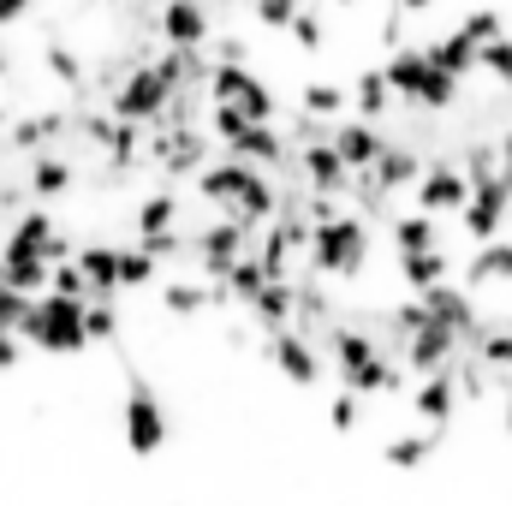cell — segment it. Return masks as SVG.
Here are the masks:
<instances>
[{
	"instance_id": "cell-1",
	"label": "cell",
	"mask_w": 512,
	"mask_h": 506,
	"mask_svg": "<svg viewBox=\"0 0 512 506\" xmlns=\"http://www.w3.org/2000/svg\"><path fill=\"white\" fill-rule=\"evenodd\" d=\"M316 340L328 346V358H334L340 381H346L358 399H370V393H399V376H405V370L387 358L382 340H376L370 328H346V322H328Z\"/></svg>"
},
{
	"instance_id": "cell-2",
	"label": "cell",
	"mask_w": 512,
	"mask_h": 506,
	"mask_svg": "<svg viewBox=\"0 0 512 506\" xmlns=\"http://www.w3.org/2000/svg\"><path fill=\"white\" fill-rule=\"evenodd\" d=\"M304 251H310V268H316V274H328V280H358L364 262H370V227H364V215L340 209V215H328V221L310 227Z\"/></svg>"
},
{
	"instance_id": "cell-3",
	"label": "cell",
	"mask_w": 512,
	"mask_h": 506,
	"mask_svg": "<svg viewBox=\"0 0 512 506\" xmlns=\"http://www.w3.org/2000/svg\"><path fill=\"white\" fill-rule=\"evenodd\" d=\"M18 340H30L36 352H54V358H72L84 352V298H60V292H42L30 298V316L18 322Z\"/></svg>"
},
{
	"instance_id": "cell-4",
	"label": "cell",
	"mask_w": 512,
	"mask_h": 506,
	"mask_svg": "<svg viewBox=\"0 0 512 506\" xmlns=\"http://www.w3.org/2000/svg\"><path fill=\"white\" fill-rule=\"evenodd\" d=\"M203 96L233 108V114H245V120H274V90L256 78L245 60H215L203 72Z\"/></svg>"
},
{
	"instance_id": "cell-5",
	"label": "cell",
	"mask_w": 512,
	"mask_h": 506,
	"mask_svg": "<svg viewBox=\"0 0 512 506\" xmlns=\"http://www.w3.org/2000/svg\"><path fill=\"white\" fill-rule=\"evenodd\" d=\"M120 429H126V447L137 459H149V453L167 447L173 423H167V405H161V393H155L149 381H131L126 405H120Z\"/></svg>"
},
{
	"instance_id": "cell-6",
	"label": "cell",
	"mask_w": 512,
	"mask_h": 506,
	"mask_svg": "<svg viewBox=\"0 0 512 506\" xmlns=\"http://www.w3.org/2000/svg\"><path fill=\"white\" fill-rule=\"evenodd\" d=\"M149 161L173 179H191L203 161H209V131L203 126H149Z\"/></svg>"
},
{
	"instance_id": "cell-7",
	"label": "cell",
	"mask_w": 512,
	"mask_h": 506,
	"mask_svg": "<svg viewBox=\"0 0 512 506\" xmlns=\"http://www.w3.org/2000/svg\"><path fill=\"white\" fill-rule=\"evenodd\" d=\"M411 197H417V209H423V215H435V221H441V215H459V209H465L471 179H465V167H459V161L435 155V161H423V173H417Z\"/></svg>"
},
{
	"instance_id": "cell-8",
	"label": "cell",
	"mask_w": 512,
	"mask_h": 506,
	"mask_svg": "<svg viewBox=\"0 0 512 506\" xmlns=\"http://www.w3.org/2000/svg\"><path fill=\"white\" fill-rule=\"evenodd\" d=\"M459 352H465V334H453V328H441V322H417V328L405 334V346H399V370L429 376V370H447Z\"/></svg>"
},
{
	"instance_id": "cell-9",
	"label": "cell",
	"mask_w": 512,
	"mask_h": 506,
	"mask_svg": "<svg viewBox=\"0 0 512 506\" xmlns=\"http://www.w3.org/2000/svg\"><path fill=\"white\" fill-rule=\"evenodd\" d=\"M417 304H423V316L429 322H441V328H453V334H477L483 328V316H477V298L465 292V286H453V280H435V286H423V292H411Z\"/></svg>"
},
{
	"instance_id": "cell-10",
	"label": "cell",
	"mask_w": 512,
	"mask_h": 506,
	"mask_svg": "<svg viewBox=\"0 0 512 506\" xmlns=\"http://www.w3.org/2000/svg\"><path fill=\"white\" fill-rule=\"evenodd\" d=\"M268 358L292 387H316L322 381V352H316V340L304 328H274L268 334Z\"/></svg>"
},
{
	"instance_id": "cell-11",
	"label": "cell",
	"mask_w": 512,
	"mask_h": 506,
	"mask_svg": "<svg viewBox=\"0 0 512 506\" xmlns=\"http://www.w3.org/2000/svg\"><path fill=\"white\" fill-rule=\"evenodd\" d=\"M245 251H251V227H239V221H215V227H203V233L191 239V256H197L203 280H221Z\"/></svg>"
},
{
	"instance_id": "cell-12",
	"label": "cell",
	"mask_w": 512,
	"mask_h": 506,
	"mask_svg": "<svg viewBox=\"0 0 512 506\" xmlns=\"http://www.w3.org/2000/svg\"><path fill=\"white\" fill-rule=\"evenodd\" d=\"M209 6L203 0H161L155 6V36L167 48H209Z\"/></svg>"
},
{
	"instance_id": "cell-13",
	"label": "cell",
	"mask_w": 512,
	"mask_h": 506,
	"mask_svg": "<svg viewBox=\"0 0 512 506\" xmlns=\"http://www.w3.org/2000/svg\"><path fill=\"white\" fill-rule=\"evenodd\" d=\"M221 149H227L233 161H245V167H286V161H292V149H286V137L274 131V120H245Z\"/></svg>"
},
{
	"instance_id": "cell-14",
	"label": "cell",
	"mask_w": 512,
	"mask_h": 506,
	"mask_svg": "<svg viewBox=\"0 0 512 506\" xmlns=\"http://www.w3.org/2000/svg\"><path fill=\"white\" fill-rule=\"evenodd\" d=\"M382 143H387V131H382V126H370V120H358V114H352V120L340 114V120L328 126V149L346 161V173H364V167L382 155Z\"/></svg>"
},
{
	"instance_id": "cell-15",
	"label": "cell",
	"mask_w": 512,
	"mask_h": 506,
	"mask_svg": "<svg viewBox=\"0 0 512 506\" xmlns=\"http://www.w3.org/2000/svg\"><path fill=\"white\" fill-rule=\"evenodd\" d=\"M411 411H417V423H423V429H435V435L453 423V411H459L453 364H447V370H429V376H417V387H411Z\"/></svg>"
},
{
	"instance_id": "cell-16",
	"label": "cell",
	"mask_w": 512,
	"mask_h": 506,
	"mask_svg": "<svg viewBox=\"0 0 512 506\" xmlns=\"http://www.w3.org/2000/svg\"><path fill=\"white\" fill-rule=\"evenodd\" d=\"M298 179H304L310 191H322V197H340V191H352V173H346V161L328 149V131L304 143V155H298Z\"/></svg>"
},
{
	"instance_id": "cell-17",
	"label": "cell",
	"mask_w": 512,
	"mask_h": 506,
	"mask_svg": "<svg viewBox=\"0 0 512 506\" xmlns=\"http://www.w3.org/2000/svg\"><path fill=\"white\" fill-rule=\"evenodd\" d=\"M417 173H423V155H417L411 143H393V137L382 143V155L364 167V179H370L382 197H393V191H411V185H417Z\"/></svg>"
},
{
	"instance_id": "cell-18",
	"label": "cell",
	"mask_w": 512,
	"mask_h": 506,
	"mask_svg": "<svg viewBox=\"0 0 512 506\" xmlns=\"http://www.w3.org/2000/svg\"><path fill=\"white\" fill-rule=\"evenodd\" d=\"M382 78H387V90H393V102H411V108H417V96H423V84H429L423 48H393L382 60Z\"/></svg>"
},
{
	"instance_id": "cell-19",
	"label": "cell",
	"mask_w": 512,
	"mask_h": 506,
	"mask_svg": "<svg viewBox=\"0 0 512 506\" xmlns=\"http://www.w3.org/2000/svg\"><path fill=\"white\" fill-rule=\"evenodd\" d=\"M346 108H352L358 120H370V126H382L387 114L399 108V102H393V90H387V78H382V66H364V72L352 78V90H346Z\"/></svg>"
},
{
	"instance_id": "cell-20",
	"label": "cell",
	"mask_w": 512,
	"mask_h": 506,
	"mask_svg": "<svg viewBox=\"0 0 512 506\" xmlns=\"http://www.w3.org/2000/svg\"><path fill=\"white\" fill-rule=\"evenodd\" d=\"M423 60H429L435 72H447V78H465V72H477V42H471L465 30H447V36H435V42L423 48Z\"/></svg>"
},
{
	"instance_id": "cell-21",
	"label": "cell",
	"mask_w": 512,
	"mask_h": 506,
	"mask_svg": "<svg viewBox=\"0 0 512 506\" xmlns=\"http://www.w3.org/2000/svg\"><path fill=\"white\" fill-rule=\"evenodd\" d=\"M387 239H393V256L429 251V245H441V221H435V215H423V209H411V215H393Z\"/></svg>"
},
{
	"instance_id": "cell-22",
	"label": "cell",
	"mask_w": 512,
	"mask_h": 506,
	"mask_svg": "<svg viewBox=\"0 0 512 506\" xmlns=\"http://www.w3.org/2000/svg\"><path fill=\"white\" fill-rule=\"evenodd\" d=\"M399 280H405L411 292H423V286H435V280H453V256H447V245H429V251L399 256Z\"/></svg>"
},
{
	"instance_id": "cell-23",
	"label": "cell",
	"mask_w": 512,
	"mask_h": 506,
	"mask_svg": "<svg viewBox=\"0 0 512 506\" xmlns=\"http://www.w3.org/2000/svg\"><path fill=\"white\" fill-rule=\"evenodd\" d=\"M54 239V215H42V209H30V215H18L12 221V233H6V245L0 256H42V245ZM48 262V256H42Z\"/></svg>"
},
{
	"instance_id": "cell-24",
	"label": "cell",
	"mask_w": 512,
	"mask_h": 506,
	"mask_svg": "<svg viewBox=\"0 0 512 506\" xmlns=\"http://www.w3.org/2000/svg\"><path fill=\"white\" fill-rule=\"evenodd\" d=\"M114 256H120V245H84V251L72 256L78 274H84V286H90V298H114V292H120V280H114Z\"/></svg>"
},
{
	"instance_id": "cell-25",
	"label": "cell",
	"mask_w": 512,
	"mask_h": 506,
	"mask_svg": "<svg viewBox=\"0 0 512 506\" xmlns=\"http://www.w3.org/2000/svg\"><path fill=\"white\" fill-rule=\"evenodd\" d=\"M465 280L471 286H512V239H489V245H477L471 256V268H465Z\"/></svg>"
},
{
	"instance_id": "cell-26",
	"label": "cell",
	"mask_w": 512,
	"mask_h": 506,
	"mask_svg": "<svg viewBox=\"0 0 512 506\" xmlns=\"http://www.w3.org/2000/svg\"><path fill=\"white\" fill-rule=\"evenodd\" d=\"M245 310H251L268 334L274 328H292V280H262V292H256Z\"/></svg>"
},
{
	"instance_id": "cell-27",
	"label": "cell",
	"mask_w": 512,
	"mask_h": 506,
	"mask_svg": "<svg viewBox=\"0 0 512 506\" xmlns=\"http://www.w3.org/2000/svg\"><path fill=\"white\" fill-rule=\"evenodd\" d=\"M72 179H78V173H72V161H66L60 149H42L36 167H30V191H36V197H66Z\"/></svg>"
},
{
	"instance_id": "cell-28",
	"label": "cell",
	"mask_w": 512,
	"mask_h": 506,
	"mask_svg": "<svg viewBox=\"0 0 512 506\" xmlns=\"http://www.w3.org/2000/svg\"><path fill=\"white\" fill-rule=\"evenodd\" d=\"M477 364L489 376H512V328H477Z\"/></svg>"
},
{
	"instance_id": "cell-29",
	"label": "cell",
	"mask_w": 512,
	"mask_h": 506,
	"mask_svg": "<svg viewBox=\"0 0 512 506\" xmlns=\"http://www.w3.org/2000/svg\"><path fill=\"white\" fill-rule=\"evenodd\" d=\"M298 114H310V120H340V114H346V90L328 84V78H316V84H304Z\"/></svg>"
},
{
	"instance_id": "cell-30",
	"label": "cell",
	"mask_w": 512,
	"mask_h": 506,
	"mask_svg": "<svg viewBox=\"0 0 512 506\" xmlns=\"http://www.w3.org/2000/svg\"><path fill=\"white\" fill-rule=\"evenodd\" d=\"M173 221H179V197H167V191H155V197H143V203H137V239H155V233H173Z\"/></svg>"
},
{
	"instance_id": "cell-31",
	"label": "cell",
	"mask_w": 512,
	"mask_h": 506,
	"mask_svg": "<svg viewBox=\"0 0 512 506\" xmlns=\"http://www.w3.org/2000/svg\"><path fill=\"white\" fill-rule=\"evenodd\" d=\"M155 256L143 251V245H120V256H114V280H120V292H137V286H149L155 280Z\"/></svg>"
},
{
	"instance_id": "cell-32",
	"label": "cell",
	"mask_w": 512,
	"mask_h": 506,
	"mask_svg": "<svg viewBox=\"0 0 512 506\" xmlns=\"http://www.w3.org/2000/svg\"><path fill=\"white\" fill-rule=\"evenodd\" d=\"M161 310H173V316L209 310V280H167V286H161Z\"/></svg>"
},
{
	"instance_id": "cell-33",
	"label": "cell",
	"mask_w": 512,
	"mask_h": 506,
	"mask_svg": "<svg viewBox=\"0 0 512 506\" xmlns=\"http://www.w3.org/2000/svg\"><path fill=\"white\" fill-rule=\"evenodd\" d=\"M0 280L18 292H42L48 286V262L42 256H0Z\"/></svg>"
},
{
	"instance_id": "cell-34",
	"label": "cell",
	"mask_w": 512,
	"mask_h": 506,
	"mask_svg": "<svg viewBox=\"0 0 512 506\" xmlns=\"http://www.w3.org/2000/svg\"><path fill=\"white\" fill-rule=\"evenodd\" d=\"M429 453H435V429L429 435H399V441H387V465L393 471H417V465H429Z\"/></svg>"
},
{
	"instance_id": "cell-35",
	"label": "cell",
	"mask_w": 512,
	"mask_h": 506,
	"mask_svg": "<svg viewBox=\"0 0 512 506\" xmlns=\"http://www.w3.org/2000/svg\"><path fill=\"white\" fill-rule=\"evenodd\" d=\"M120 334V310H114V298H84V340L96 346V340H114Z\"/></svg>"
},
{
	"instance_id": "cell-36",
	"label": "cell",
	"mask_w": 512,
	"mask_h": 506,
	"mask_svg": "<svg viewBox=\"0 0 512 506\" xmlns=\"http://www.w3.org/2000/svg\"><path fill=\"white\" fill-rule=\"evenodd\" d=\"M477 66H483L501 90H512V36H507V30H501L495 42H483V48H477Z\"/></svg>"
},
{
	"instance_id": "cell-37",
	"label": "cell",
	"mask_w": 512,
	"mask_h": 506,
	"mask_svg": "<svg viewBox=\"0 0 512 506\" xmlns=\"http://www.w3.org/2000/svg\"><path fill=\"white\" fill-rule=\"evenodd\" d=\"M453 30H465V36H471V42L483 48V42H495V36L507 30V18H501V6H471V12H465V18H459Z\"/></svg>"
},
{
	"instance_id": "cell-38",
	"label": "cell",
	"mask_w": 512,
	"mask_h": 506,
	"mask_svg": "<svg viewBox=\"0 0 512 506\" xmlns=\"http://www.w3.org/2000/svg\"><path fill=\"white\" fill-rule=\"evenodd\" d=\"M286 36H292V42H298V48H304V54H316V48H322V42H328V24H322V18H316V12H310V6H298V12H292V18H286Z\"/></svg>"
},
{
	"instance_id": "cell-39",
	"label": "cell",
	"mask_w": 512,
	"mask_h": 506,
	"mask_svg": "<svg viewBox=\"0 0 512 506\" xmlns=\"http://www.w3.org/2000/svg\"><path fill=\"white\" fill-rule=\"evenodd\" d=\"M42 60H48V72H54L66 90H78V84H84V60H78L66 42H48V48H42Z\"/></svg>"
},
{
	"instance_id": "cell-40",
	"label": "cell",
	"mask_w": 512,
	"mask_h": 506,
	"mask_svg": "<svg viewBox=\"0 0 512 506\" xmlns=\"http://www.w3.org/2000/svg\"><path fill=\"white\" fill-rule=\"evenodd\" d=\"M42 292H60V298H90V286H84V274H78V262L66 256V262H48V286Z\"/></svg>"
},
{
	"instance_id": "cell-41",
	"label": "cell",
	"mask_w": 512,
	"mask_h": 506,
	"mask_svg": "<svg viewBox=\"0 0 512 506\" xmlns=\"http://www.w3.org/2000/svg\"><path fill=\"white\" fill-rule=\"evenodd\" d=\"M54 131H66V114H42V120H18L12 137H18V149H42Z\"/></svg>"
},
{
	"instance_id": "cell-42",
	"label": "cell",
	"mask_w": 512,
	"mask_h": 506,
	"mask_svg": "<svg viewBox=\"0 0 512 506\" xmlns=\"http://www.w3.org/2000/svg\"><path fill=\"white\" fill-rule=\"evenodd\" d=\"M328 423H334L340 435H346V429H358V423H364V399H358L352 387H340V393L328 399Z\"/></svg>"
},
{
	"instance_id": "cell-43",
	"label": "cell",
	"mask_w": 512,
	"mask_h": 506,
	"mask_svg": "<svg viewBox=\"0 0 512 506\" xmlns=\"http://www.w3.org/2000/svg\"><path fill=\"white\" fill-rule=\"evenodd\" d=\"M30 298H36V292H18V286H6V280H0V328H12V334H18V322L30 316Z\"/></svg>"
},
{
	"instance_id": "cell-44",
	"label": "cell",
	"mask_w": 512,
	"mask_h": 506,
	"mask_svg": "<svg viewBox=\"0 0 512 506\" xmlns=\"http://www.w3.org/2000/svg\"><path fill=\"white\" fill-rule=\"evenodd\" d=\"M292 12H298L292 0H256V24H262V30H286Z\"/></svg>"
},
{
	"instance_id": "cell-45",
	"label": "cell",
	"mask_w": 512,
	"mask_h": 506,
	"mask_svg": "<svg viewBox=\"0 0 512 506\" xmlns=\"http://www.w3.org/2000/svg\"><path fill=\"white\" fill-rule=\"evenodd\" d=\"M30 6H36V0H0V30L24 24V18H30Z\"/></svg>"
},
{
	"instance_id": "cell-46",
	"label": "cell",
	"mask_w": 512,
	"mask_h": 506,
	"mask_svg": "<svg viewBox=\"0 0 512 506\" xmlns=\"http://www.w3.org/2000/svg\"><path fill=\"white\" fill-rule=\"evenodd\" d=\"M18 358H24V340H18L12 328H0V370H12Z\"/></svg>"
},
{
	"instance_id": "cell-47",
	"label": "cell",
	"mask_w": 512,
	"mask_h": 506,
	"mask_svg": "<svg viewBox=\"0 0 512 506\" xmlns=\"http://www.w3.org/2000/svg\"><path fill=\"white\" fill-rule=\"evenodd\" d=\"M245 54H251V48H245L239 36H227V42H215V60H245Z\"/></svg>"
},
{
	"instance_id": "cell-48",
	"label": "cell",
	"mask_w": 512,
	"mask_h": 506,
	"mask_svg": "<svg viewBox=\"0 0 512 506\" xmlns=\"http://www.w3.org/2000/svg\"><path fill=\"white\" fill-rule=\"evenodd\" d=\"M495 173H501V179L512 185V131L501 137V155H495Z\"/></svg>"
},
{
	"instance_id": "cell-49",
	"label": "cell",
	"mask_w": 512,
	"mask_h": 506,
	"mask_svg": "<svg viewBox=\"0 0 512 506\" xmlns=\"http://www.w3.org/2000/svg\"><path fill=\"white\" fill-rule=\"evenodd\" d=\"M501 429H507V441H512V405H507V417H501Z\"/></svg>"
},
{
	"instance_id": "cell-50",
	"label": "cell",
	"mask_w": 512,
	"mask_h": 506,
	"mask_svg": "<svg viewBox=\"0 0 512 506\" xmlns=\"http://www.w3.org/2000/svg\"><path fill=\"white\" fill-rule=\"evenodd\" d=\"M0 78H6V48H0Z\"/></svg>"
},
{
	"instance_id": "cell-51",
	"label": "cell",
	"mask_w": 512,
	"mask_h": 506,
	"mask_svg": "<svg viewBox=\"0 0 512 506\" xmlns=\"http://www.w3.org/2000/svg\"><path fill=\"white\" fill-rule=\"evenodd\" d=\"M334 6H358V0H334Z\"/></svg>"
},
{
	"instance_id": "cell-52",
	"label": "cell",
	"mask_w": 512,
	"mask_h": 506,
	"mask_svg": "<svg viewBox=\"0 0 512 506\" xmlns=\"http://www.w3.org/2000/svg\"><path fill=\"white\" fill-rule=\"evenodd\" d=\"M0 126H6V108H0Z\"/></svg>"
},
{
	"instance_id": "cell-53",
	"label": "cell",
	"mask_w": 512,
	"mask_h": 506,
	"mask_svg": "<svg viewBox=\"0 0 512 506\" xmlns=\"http://www.w3.org/2000/svg\"><path fill=\"white\" fill-rule=\"evenodd\" d=\"M292 6H304V0H292Z\"/></svg>"
}]
</instances>
